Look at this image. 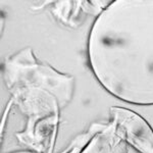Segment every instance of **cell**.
Returning <instances> with one entry per match:
<instances>
[{"instance_id":"cell-4","label":"cell","mask_w":153,"mask_h":153,"mask_svg":"<svg viewBox=\"0 0 153 153\" xmlns=\"http://www.w3.org/2000/svg\"><path fill=\"white\" fill-rule=\"evenodd\" d=\"M108 113L128 146L138 153H153V129L142 115L124 106H111Z\"/></svg>"},{"instance_id":"cell-5","label":"cell","mask_w":153,"mask_h":153,"mask_svg":"<svg viewBox=\"0 0 153 153\" xmlns=\"http://www.w3.org/2000/svg\"><path fill=\"white\" fill-rule=\"evenodd\" d=\"M11 153H41V152L35 151V150H19V151L11 152Z\"/></svg>"},{"instance_id":"cell-3","label":"cell","mask_w":153,"mask_h":153,"mask_svg":"<svg viewBox=\"0 0 153 153\" xmlns=\"http://www.w3.org/2000/svg\"><path fill=\"white\" fill-rule=\"evenodd\" d=\"M59 153H129V146L112 120L96 122L76 136Z\"/></svg>"},{"instance_id":"cell-1","label":"cell","mask_w":153,"mask_h":153,"mask_svg":"<svg viewBox=\"0 0 153 153\" xmlns=\"http://www.w3.org/2000/svg\"><path fill=\"white\" fill-rule=\"evenodd\" d=\"M87 56L110 95L153 105V0L110 1L91 27Z\"/></svg>"},{"instance_id":"cell-2","label":"cell","mask_w":153,"mask_h":153,"mask_svg":"<svg viewBox=\"0 0 153 153\" xmlns=\"http://www.w3.org/2000/svg\"><path fill=\"white\" fill-rule=\"evenodd\" d=\"M2 76L13 102L28 124L18 136L32 150L46 153L56 135L59 115L75 92V78L41 62L33 49L26 47L2 63Z\"/></svg>"}]
</instances>
